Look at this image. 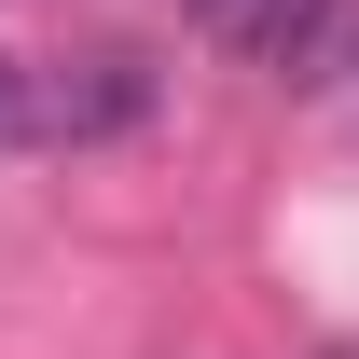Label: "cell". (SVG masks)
<instances>
[{
	"label": "cell",
	"instance_id": "3",
	"mask_svg": "<svg viewBox=\"0 0 359 359\" xmlns=\"http://www.w3.org/2000/svg\"><path fill=\"white\" fill-rule=\"evenodd\" d=\"M332 69H346V83H359V0H346V42H332Z\"/></svg>",
	"mask_w": 359,
	"mask_h": 359
},
{
	"label": "cell",
	"instance_id": "1",
	"mask_svg": "<svg viewBox=\"0 0 359 359\" xmlns=\"http://www.w3.org/2000/svg\"><path fill=\"white\" fill-rule=\"evenodd\" d=\"M125 125H152V69L138 55H0V152L125 138Z\"/></svg>",
	"mask_w": 359,
	"mask_h": 359
},
{
	"label": "cell",
	"instance_id": "2",
	"mask_svg": "<svg viewBox=\"0 0 359 359\" xmlns=\"http://www.w3.org/2000/svg\"><path fill=\"white\" fill-rule=\"evenodd\" d=\"M194 42L249 55V69H276V83H318L332 42H346V0H194Z\"/></svg>",
	"mask_w": 359,
	"mask_h": 359
}]
</instances>
